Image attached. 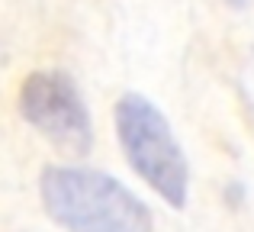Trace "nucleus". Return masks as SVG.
<instances>
[{"instance_id": "nucleus-1", "label": "nucleus", "mask_w": 254, "mask_h": 232, "mask_svg": "<svg viewBox=\"0 0 254 232\" xmlns=\"http://www.w3.org/2000/svg\"><path fill=\"white\" fill-rule=\"evenodd\" d=\"M39 197L64 232H155L151 210L113 174L77 164H49Z\"/></svg>"}, {"instance_id": "nucleus-2", "label": "nucleus", "mask_w": 254, "mask_h": 232, "mask_svg": "<svg viewBox=\"0 0 254 232\" xmlns=\"http://www.w3.org/2000/svg\"><path fill=\"white\" fill-rule=\"evenodd\" d=\"M113 126L129 168L168 207L184 210L190 194V168L168 116L142 94H123L113 107Z\"/></svg>"}, {"instance_id": "nucleus-3", "label": "nucleus", "mask_w": 254, "mask_h": 232, "mask_svg": "<svg viewBox=\"0 0 254 232\" xmlns=\"http://www.w3.org/2000/svg\"><path fill=\"white\" fill-rule=\"evenodd\" d=\"M19 113L68 155H87L93 145V123L81 90L68 71H32L19 87Z\"/></svg>"}]
</instances>
